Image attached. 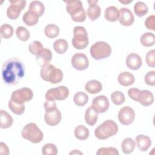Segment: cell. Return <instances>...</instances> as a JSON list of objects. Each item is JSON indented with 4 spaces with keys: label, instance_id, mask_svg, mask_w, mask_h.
<instances>
[{
    "label": "cell",
    "instance_id": "6da1fadb",
    "mask_svg": "<svg viewBox=\"0 0 155 155\" xmlns=\"http://www.w3.org/2000/svg\"><path fill=\"white\" fill-rule=\"evenodd\" d=\"M25 75V66L22 61L12 58L4 62L2 67V78L7 85L18 84Z\"/></svg>",
    "mask_w": 155,
    "mask_h": 155
},
{
    "label": "cell",
    "instance_id": "7a4b0ae2",
    "mask_svg": "<svg viewBox=\"0 0 155 155\" xmlns=\"http://www.w3.org/2000/svg\"><path fill=\"white\" fill-rule=\"evenodd\" d=\"M40 74L44 81L50 82L53 84L61 82L64 76L62 71L51 64L42 66L40 71Z\"/></svg>",
    "mask_w": 155,
    "mask_h": 155
},
{
    "label": "cell",
    "instance_id": "3957f363",
    "mask_svg": "<svg viewBox=\"0 0 155 155\" xmlns=\"http://www.w3.org/2000/svg\"><path fill=\"white\" fill-rule=\"evenodd\" d=\"M117 131V124L113 120H106L95 129L94 135L98 139L105 140L114 136Z\"/></svg>",
    "mask_w": 155,
    "mask_h": 155
},
{
    "label": "cell",
    "instance_id": "277c9868",
    "mask_svg": "<svg viewBox=\"0 0 155 155\" xmlns=\"http://www.w3.org/2000/svg\"><path fill=\"white\" fill-rule=\"evenodd\" d=\"M66 10L74 22H82L86 19V14L82 5V2L79 0L65 1Z\"/></svg>",
    "mask_w": 155,
    "mask_h": 155
},
{
    "label": "cell",
    "instance_id": "5b68a950",
    "mask_svg": "<svg viewBox=\"0 0 155 155\" xmlns=\"http://www.w3.org/2000/svg\"><path fill=\"white\" fill-rule=\"evenodd\" d=\"M23 138L30 142L38 143L41 142L44 137L43 133L35 123L31 122L26 124L21 131Z\"/></svg>",
    "mask_w": 155,
    "mask_h": 155
},
{
    "label": "cell",
    "instance_id": "8992f818",
    "mask_svg": "<svg viewBox=\"0 0 155 155\" xmlns=\"http://www.w3.org/2000/svg\"><path fill=\"white\" fill-rule=\"evenodd\" d=\"M73 38L71 42L73 46L78 50L86 48L88 45L89 40L88 33L85 27L82 26H76L73 29Z\"/></svg>",
    "mask_w": 155,
    "mask_h": 155
},
{
    "label": "cell",
    "instance_id": "52a82bcc",
    "mask_svg": "<svg viewBox=\"0 0 155 155\" xmlns=\"http://www.w3.org/2000/svg\"><path fill=\"white\" fill-rule=\"evenodd\" d=\"M90 53L93 59L101 60L110 56L111 48L108 43L104 41H98L91 46Z\"/></svg>",
    "mask_w": 155,
    "mask_h": 155
},
{
    "label": "cell",
    "instance_id": "ba28073f",
    "mask_svg": "<svg viewBox=\"0 0 155 155\" xmlns=\"http://www.w3.org/2000/svg\"><path fill=\"white\" fill-rule=\"evenodd\" d=\"M33 97V91L28 87H23L13 91L11 95V99L16 104H24L31 100Z\"/></svg>",
    "mask_w": 155,
    "mask_h": 155
},
{
    "label": "cell",
    "instance_id": "9c48e42d",
    "mask_svg": "<svg viewBox=\"0 0 155 155\" xmlns=\"http://www.w3.org/2000/svg\"><path fill=\"white\" fill-rule=\"evenodd\" d=\"M69 95L68 88L64 85L56 88H50L45 93V99L48 101H63L67 98Z\"/></svg>",
    "mask_w": 155,
    "mask_h": 155
},
{
    "label": "cell",
    "instance_id": "30bf717a",
    "mask_svg": "<svg viewBox=\"0 0 155 155\" xmlns=\"http://www.w3.org/2000/svg\"><path fill=\"white\" fill-rule=\"evenodd\" d=\"M10 5L7 9V15L10 19H16L20 15L22 10L25 8L26 1L13 0L9 1Z\"/></svg>",
    "mask_w": 155,
    "mask_h": 155
},
{
    "label": "cell",
    "instance_id": "8fae6325",
    "mask_svg": "<svg viewBox=\"0 0 155 155\" xmlns=\"http://www.w3.org/2000/svg\"><path fill=\"white\" fill-rule=\"evenodd\" d=\"M134 111L129 106H125L119 111L118 119L120 123L124 125H130L134 121Z\"/></svg>",
    "mask_w": 155,
    "mask_h": 155
},
{
    "label": "cell",
    "instance_id": "7c38bea8",
    "mask_svg": "<svg viewBox=\"0 0 155 155\" xmlns=\"http://www.w3.org/2000/svg\"><path fill=\"white\" fill-rule=\"evenodd\" d=\"M71 63L74 69L79 71L86 70L89 65L87 56L82 53H75L71 58Z\"/></svg>",
    "mask_w": 155,
    "mask_h": 155
},
{
    "label": "cell",
    "instance_id": "4fadbf2b",
    "mask_svg": "<svg viewBox=\"0 0 155 155\" xmlns=\"http://www.w3.org/2000/svg\"><path fill=\"white\" fill-rule=\"evenodd\" d=\"M91 106L97 113H104L108 110L110 103L105 96L100 95L93 99Z\"/></svg>",
    "mask_w": 155,
    "mask_h": 155
},
{
    "label": "cell",
    "instance_id": "5bb4252c",
    "mask_svg": "<svg viewBox=\"0 0 155 155\" xmlns=\"http://www.w3.org/2000/svg\"><path fill=\"white\" fill-rule=\"evenodd\" d=\"M119 21L124 26H130L134 21V17L132 12L128 8H121L119 10Z\"/></svg>",
    "mask_w": 155,
    "mask_h": 155
},
{
    "label": "cell",
    "instance_id": "9a60e30c",
    "mask_svg": "<svg viewBox=\"0 0 155 155\" xmlns=\"http://www.w3.org/2000/svg\"><path fill=\"white\" fill-rule=\"evenodd\" d=\"M61 118V112L58 108L50 112H45L44 115L45 122L50 126H56L59 124Z\"/></svg>",
    "mask_w": 155,
    "mask_h": 155
},
{
    "label": "cell",
    "instance_id": "2e32d148",
    "mask_svg": "<svg viewBox=\"0 0 155 155\" xmlns=\"http://www.w3.org/2000/svg\"><path fill=\"white\" fill-rule=\"evenodd\" d=\"M137 102L140 103L143 106L148 107L154 102L153 94L149 90H140L137 97Z\"/></svg>",
    "mask_w": 155,
    "mask_h": 155
},
{
    "label": "cell",
    "instance_id": "e0dca14e",
    "mask_svg": "<svg viewBox=\"0 0 155 155\" xmlns=\"http://www.w3.org/2000/svg\"><path fill=\"white\" fill-rule=\"evenodd\" d=\"M126 64L129 68L133 70H137L139 69L142 65V58L137 53H130L127 56Z\"/></svg>",
    "mask_w": 155,
    "mask_h": 155
},
{
    "label": "cell",
    "instance_id": "ac0fdd59",
    "mask_svg": "<svg viewBox=\"0 0 155 155\" xmlns=\"http://www.w3.org/2000/svg\"><path fill=\"white\" fill-rule=\"evenodd\" d=\"M98 1H88L89 7L88 8L87 14L90 19L92 21L97 19L101 15V7L97 4Z\"/></svg>",
    "mask_w": 155,
    "mask_h": 155
},
{
    "label": "cell",
    "instance_id": "d6986e66",
    "mask_svg": "<svg viewBox=\"0 0 155 155\" xmlns=\"http://www.w3.org/2000/svg\"><path fill=\"white\" fill-rule=\"evenodd\" d=\"M52 59V53L47 48H44L42 51L36 55V61L41 67L49 64Z\"/></svg>",
    "mask_w": 155,
    "mask_h": 155
},
{
    "label": "cell",
    "instance_id": "ffe728a7",
    "mask_svg": "<svg viewBox=\"0 0 155 155\" xmlns=\"http://www.w3.org/2000/svg\"><path fill=\"white\" fill-rule=\"evenodd\" d=\"M136 142L139 150L141 151H146L151 145V139L145 135L139 134L136 137Z\"/></svg>",
    "mask_w": 155,
    "mask_h": 155
},
{
    "label": "cell",
    "instance_id": "44dd1931",
    "mask_svg": "<svg viewBox=\"0 0 155 155\" xmlns=\"http://www.w3.org/2000/svg\"><path fill=\"white\" fill-rule=\"evenodd\" d=\"M117 81L120 85L124 87H128L133 84L135 79L132 73L128 71H124L118 75Z\"/></svg>",
    "mask_w": 155,
    "mask_h": 155
},
{
    "label": "cell",
    "instance_id": "7402d4cb",
    "mask_svg": "<svg viewBox=\"0 0 155 155\" xmlns=\"http://www.w3.org/2000/svg\"><path fill=\"white\" fill-rule=\"evenodd\" d=\"M85 90L90 94H96L102 90V85L99 81L90 80L85 84Z\"/></svg>",
    "mask_w": 155,
    "mask_h": 155
},
{
    "label": "cell",
    "instance_id": "603a6c76",
    "mask_svg": "<svg viewBox=\"0 0 155 155\" xmlns=\"http://www.w3.org/2000/svg\"><path fill=\"white\" fill-rule=\"evenodd\" d=\"M98 119V113L91 107H89L85 112V121L90 126L94 125Z\"/></svg>",
    "mask_w": 155,
    "mask_h": 155
},
{
    "label": "cell",
    "instance_id": "cb8c5ba5",
    "mask_svg": "<svg viewBox=\"0 0 155 155\" xmlns=\"http://www.w3.org/2000/svg\"><path fill=\"white\" fill-rule=\"evenodd\" d=\"M104 16L108 21L116 22L119 19V10L115 6H110L105 9Z\"/></svg>",
    "mask_w": 155,
    "mask_h": 155
},
{
    "label": "cell",
    "instance_id": "d4e9b609",
    "mask_svg": "<svg viewBox=\"0 0 155 155\" xmlns=\"http://www.w3.org/2000/svg\"><path fill=\"white\" fill-rule=\"evenodd\" d=\"M39 16L33 12L28 10L22 16L23 22L28 26L36 25L39 21Z\"/></svg>",
    "mask_w": 155,
    "mask_h": 155
},
{
    "label": "cell",
    "instance_id": "484cf974",
    "mask_svg": "<svg viewBox=\"0 0 155 155\" xmlns=\"http://www.w3.org/2000/svg\"><path fill=\"white\" fill-rule=\"evenodd\" d=\"M0 120L1 128L6 129L10 127L13 122L12 117L6 111L1 110L0 111Z\"/></svg>",
    "mask_w": 155,
    "mask_h": 155
},
{
    "label": "cell",
    "instance_id": "4316f807",
    "mask_svg": "<svg viewBox=\"0 0 155 155\" xmlns=\"http://www.w3.org/2000/svg\"><path fill=\"white\" fill-rule=\"evenodd\" d=\"M74 136L79 140H84L88 138L89 137V130L88 129L82 125H78L74 131Z\"/></svg>",
    "mask_w": 155,
    "mask_h": 155
},
{
    "label": "cell",
    "instance_id": "83f0119b",
    "mask_svg": "<svg viewBox=\"0 0 155 155\" xmlns=\"http://www.w3.org/2000/svg\"><path fill=\"white\" fill-rule=\"evenodd\" d=\"M136 147L135 141L130 137L125 138L122 142L121 149L124 154L131 153Z\"/></svg>",
    "mask_w": 155,
    "mask_h": 155
},
{
    "label": "cell",
    "instance_id": "f1b7e54d",
    "mask_svg": "<svg viewBox=\"0 0 155 155\" xmlns=\"http://www.w3.org/2000/svg\"><path fill=\"white\" fill-rule=\"evenodd\" d=\"M140 43L146 47H151L155 44V36L153 33L146 32L140 36Z\"/></svg>",
    "mask_w": 155,
    "mask_h": 155
},
{
    "label": "cell",
    "instance_id": "f546056e",
    "mask_svg": "<svg viewBox=\"0 0 155 155\" xmlns=\"http://www.w3.org/2000/svg\"><path fill=\"white\" fill-rule=\"evenodd\" d=\"M28 10L35 12L39 16H42L45 11V7L42 2L39 1H33L29 5Z\"/></svg>",
    "mask_w": 155,
    "mask_h": 155
},
{
    "label": "cell",
    "instance_id": "4dcf8cb0",
    "mask_svg": "<svg viewBox=\"0 0 155 155\" xmlns=\"http://www.w3.org/2000/svg\"><path fill=\"white\" fill-rule=\"evenodd\" d=\"M68 44L66 40L59 39L56 40L53 43V48L56 53L59 54L65 53L68 49Z\"/></svg>",
    "mask_w": 155,
    "mask_h": 155
},
{
    "label": "cell",
    "instance_id": "1f68e13d",
    "mask_svg": "<svg viewBox=\"0 0 155 155\" xmlns=\"http://www.w3.org/2000/svg\"><path fill=\"white\" fill-rule=\"evenodd\" d=\"M60 32L59 27L54 24H50L45 26L44 28V33L48 38H56Z\"/></svg>",
    "mask_w": 155,
    "mask_h": 155
},
{
    "label": "cell",
    "instance_id": "d6a6232c",
    "mask_svg": "<svg viewBox=\"0 0 155 155\" xmlns=\"http://www.w3.org/2000/svg\"><path fill=\"white\" fill-rule=\"evenodd\" d=\"M73 101L77 106L82 107L88 102V96L83 91H79L74 95Z\"/></svg>",
    "mask_w": 155,
    "mask_h": 155
},
{
    "label": "cell",
    "instance_id": "836d02e7",
    "mask_svg": "<svg viewBox=\"0 0 155 155\" xmlns=\"http://www.w3.org/2000/svg\"><path fill=\"white\" fill-rule=\"evenodd\" d=\"M134 12L137 16L143 17L148 13V8L143 2L138 1L134 5Z\"/></svg>",
    "mask_w": 155,
    "mask_h": 155
},
{
    "label": "cell",
    "instance_id": "e575fe53",
    "mask_svg": "<svg viewBox=\"0 0 155 155\" xmlns=\"http://www.w3.org/2000/svg\"><path fill=\"white\" fill-rule=\"evenodd\" d=\"M8 108L16 115H21L24 113L25 107L24 104H18L15 103L11 99L8 101Z\"/></svg>",
    "mask_w": 155,
    "mask_h": 155
},
{
    "label": "cell",
    "instance_id": "d590c367",
    "mask_svg": "<svg viewBox=\"0 0 155 155\" xmlns=\"http://www.w3.org/2000/svg\"><path fill=\"white\" fill-rule=\"evenodd\" d=\"M0 32L1 36L2 38L8 39L13 36L14 30L12 25L8 24H4L1 25Z\"/></svg>",
    "mask_w": 155,
    "mask_h": 155
},
{
    "label": "cell",
    "instance_id": "8d00e7d4",
    "mask_svg": "<svg viewBox=\"0 0 155 155\" xmlns=\"http://www.w3.org/2000/svg\"><path fill=\"white\" fill-rule=\"evenodd\" d=\"M16 34L18 38L22 41H28L30 36V32L28 29L23 26H19L16 28Z\"/></svg>",
    "mask_w": 155,
    "mask_h": 155
},
{
    "label": "cell",
    "instance_id": "74e56055",
    "mask_svg": "<svg viewBox=\"0 0 155 155\" xmlns=\"http://www.w3.org/2000/svg\"><path fill=\"white\" fill-rule=\"evenodd\" d=\"M111 99L113 103L116 105H120L122 104L125 101V96L120 91H115L111 94Z\"/></svg>",
    "mask_w": 155,
    "mask_h": 155
},
{
    "label": "cell",
    "instance_id": "f35d334b",
    "mask_svg": "<svg viewBox=\"0 0 155 155\" xmlns=\"http://www.w3.org/2000/svg\"><path fill=\"white\" fill-rule=\"evenodd\" d=\"M44 48L42 44L38 41H35L31 42L28 45L29 51L34 55H38Z\"/></svg>",
    "mask_w": 155,
    "mask_h": 155
},
{
    "label": "cell",
    "instance_id": "ab89813d",
    "mask_svg": "<svg viewBox=\"0 0 155 155\" xmlns=\"http://www.w3.org/2000/svg\"><path fill=\"white\" fill-rule=\"evenodd\" d=\"M42 153L44 155H56L58 148L53 143H46L42 148Z\"/></svg>",
    "mask_w": 155,
    "mask_h": 155
},
{
    "label": "cell",
    "instance_id": "60d3db41",
    "mask_svg": "<svg viewBox=\"0 0 155 155\" xmlns=\"http://www.w3.org/2000/svg\"><path fill=\"white\" fill-rule=\"evenodd\" d=\"M118 150L114 147H102L96 152L97 155H119Z\"/></svg>",
    "mask_w": 155,
    "mask_h": 155
},
{
    "label": "cell",
    "instance_id": "b9f144b4",
    "mask_svg": "<svg viewBox=\"0 0 155 155\" xmlns=\"http://www.w3.org/2000/svg\"><path fill=\"white\" fill-rule=\"evenodd\" d=\"M146 62L149 67H155V50L154 49L150 50L146 54Z\"/></svg>",
    "mask_w": 155,
    "mask_h": 155
},
{
    "label": "cell",
    "instance_id": "7bdbcfd3",
    "mask_svg": "<svg viewBox=\"0 0 155 155\" xmlns=\"http://www.w3.org/2000/svg\"><path fill=\"white\" fill-rule=\"evenodd\" d=\"M145 82L150 86H154L155 85V71H150L145 76Z\"/></svg>",
    "mask_w": 155,
    "mask_h": 155
},
{
    "label": "cell",
    "instance_id": "ee69618b",
    "mask_svg": "<svg viewBox=\"0 0 155 155\" xmlns=\"http://www.w3.org/2000/svg\"><path fill=\"white\" fill-rule=\"evenodd\" d=\"M154 21H155V16L154 15H151L149 16L145 21V27L151 30L154 31Z\"/></svg>",
    "mask_w": 155,
    "mask_h": 155
},
{
    "label": "cell",
    "instance_id": "f6af8a7d",
    "mask_svg": "<svg viewBox=\"0 0 155 155\" xmlns=\"http://www.w3.org/2000/svg\"><path fill=\"white\" fill-rule=\"evenodd\" d=\"M44 107L45 112H50L57 108L56 104L54 101L46 100V101L44 104Z\"/></svg>",
    "mask_w": 155,
    "mask_h": 155
},
{
    "label": "cell",
    "instance_id": "bcb514c9",
    "mask_svg": "<svg viewBox=\"0 0 155 155\" xmlns=\"http://www.w3.org/2000/svg\"><path fill=\"white\" fill-rule=\"evenodd\" d=\"M140 90L137 88H131L128 90V94L129 97L133 101H137V97Z\"/></svg>",
    "mask_w": 155,
    "mask_h": 155
},
{
    "label": "cell",
    "instance_id": "7dc6e473",
    "mask_svg": "<svg viewBox=\"0 0 155 155\" xmlns=\"http://www.w3.org/2000/svg\"><path fill=\"white\" fill-rule=\"evenodd\" d=\"M0 153L1 154L8 155L9 154V150L5 143L1 142L0 143Z\"/></svg>",
    "mask_w": 155,
    "mask_h": 155
},
{
    "label": "cell",
    "instance_id": "c3c4849f",
    "mask_svg": "<svg viewBox=\"0 0 155 155\" xmlns=\"http://www.w3.org/2000/svg\"><path fill=\"white\" fill-rule=\"evenodd\" d=\"M82 154V153L79 151H77V150H74L73 151H71V153H70V154Z\"/></svg>",
    "mask_w": 155,
    "mask_h": 155
},
{
    "label": "cell",
    "instance_id": "681fc988",
    "mask_svg": "<svg viewBox=\"0 0 155 155\" xmlns=\"http://www.w3.org/2000/svg\"><path fill=\"white\" fill-rule=\"evenodd\" d=\"M120 3H122V4H129V3H130V2H132V1L131 0H130V1H119Z\"/></svg>",
    "mask_w": 155,
    "mask_h": 155
}]
</instances>
